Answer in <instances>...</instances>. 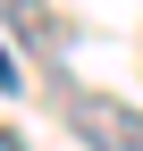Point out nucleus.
I'll use <instances>...</instances> for the list:
<instances>
[{
    "mask_svg": "<svg viewBox=\"0 0 143 151\" xmlns=\"http://www.w3.org/2000/svg\"><path fill=\"white\" fill-rule=\"evenodd\" d=\"M67 126L84 134V151H143V109L101 92H67Z\"/></svg>",
    "mask_w": 143,
    "mask_h": 151,
    "instance_id": "1",
    "label": "nucleus"
},
{
    "mask_svg": "<svg viewBox=\"0 0 143 151\" xmlns=\"http://www.w3.org/2000/svg\"><path fill=\"white\" fill-rule=\"evenodd\" d=\"M0 151H25V143H17V134H9V126H0Z\"/></svg>",
    "mask_w": 143,
    "mask_h": 151,
    "instance_id": "2",
    "label": "nucleus"
}]
</instances>
